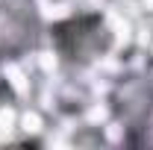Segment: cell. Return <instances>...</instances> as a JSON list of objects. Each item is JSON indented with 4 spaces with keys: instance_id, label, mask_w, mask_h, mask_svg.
<instances>
[{
    "instance_id": "4",
    "label": "cell",
    "mask_w": 153,
    "mask_h": 150,
    "mask_svg": "<svg viewBox=\"0 0 153 150\" xmlns=\"http://www.w3.org/2000/svg\"><path fill=\"white\" fill-rule=\"evenodd\" d=\"M6 65V53H3V44H0V68Z\"/></svg>"
},
{
    "instance_id": "3",
    "label": "cell",
    "mask_w": 153,
    "mask_h": 150,
    "mask_svg": "<svg viewBox=\"0 0 153 150\" xmlns=\"http://www.w3.org/2000/svg\"><path fill=\"white\" fill-rule=\"evenodd\" d=\"M0 44L6 62H21L47 47V21L38 0H0Z\"/></svg>"
},
{
    "instance_id": "2",
    "label": "cell",
    "mask_w": 153,
    "mask_h": 150,
    "mask_svg": "<svg viewBox=\"0 0 153 150\" xmlns=\"http://www.w3.org/2000/svg\"><path fill=\"white\" fill-rule=\"evenodd\" d=\"M106 109L121 130V147L153 144V65H133L121 71L109 82Z\"/></svg>"
},
{
    "instance_id": "1",
    "label": "cell",
    "mask_w": 153,
    "mask_h": 150,
    "mask_svg": "<svg viewBox=\"0 0 153 150\" xmlns=\"http://www.w3.org/2000/svg\"><path fill=\"white\" fill-rule=\"evenodd\" d=\"M47 47L65 74H82L115 50V27L100 9H74L47 21Z\"/></svg>"
}]
</instances>
